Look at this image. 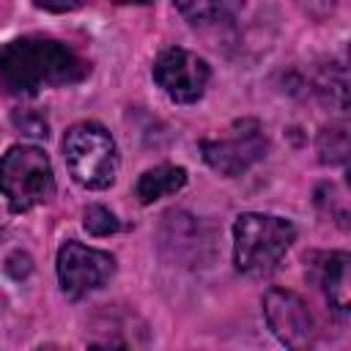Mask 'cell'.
Here are the masks:
<instances>
[{
    "mask_svg": "<svg viewBox=\"0 0 351 351\" xmlns=\"http://www.w3.org/2000/svg\"><path fill=\"white\" fill-rule=\"evenodd\" d=\"M90 63L69 44L47 36H22L0 44V85L11 93H38L85 80Z\"/></svg>",
    "mask_w": 351,
    "mask_h": 351,
    "instance_id": "1",
    "label": "cell"
},
{
    "mask_svg": "<svg viewBox=\"0 0 351 351\" xmlns=\"http://www.w3.org/2000/svg\"><path fill=\"white\" fill-rule=\"evenodd\" d=\"M296 228L274 214L247 211L233 222V263L247 277H269L291 250Z\"/></svg>",
    "mask_w": 351,
    "mask_h": 351,
    "instance_id": "2",
    "label": "cell"
},
{
    "mask_svg": "<svg viewBox=\"0 0 351 351\" xmlns=\"http://www.w3.org/2000/svg\"><path fill=\"white\" fill-rule=\"evenodd\" d=\"M63 159L71 178L85 189H107L118 173V148L112 134L93 121H82L63 134Z\"/></svg>",
    "mask_w": 351,
    "mask_h": 351,
    "instance_id": "3",
    "label": "cell"
},
{
    "mask_svg": "<svg viewBox=\"0 0 351 351\" xmlns=\"http://www.w3.org/2000/svg\"><path fill=\"white\" fill-rule=\"evenodd\" d=\"M0 192L11 211H30L55 195V176L47 154L38 145L16 143L0 156Z\"/></svg>",
    "mask_w": 351,
    "mask_h": 351,
    "instance_id": "4",
    "label": "cell"
},
{
    "mask_svg": "<svg viewBox=\"0 0 351 351\" xmlns=\"http://www.w3.org/2000/svg\"><path fill=\"white\" fill-rule=\"evenodd\" d=\"M266 145L269 143H266L263 126L255 118H241V121H233L225 129V134L203 140L200 151L211 170L233 178L250 170L255 162H261L266 156Z\"/></svg>",
    "mask_w": 351,
    "mask_h": 351,
    "instance_id": "5",
    "label": "cell"
},
{
    "mask_svg": "<svg viewBox=\"0 0 351 351\" xmlns=\"http://www.w3.org/2000/svg\"><path fill=\"white\" fill-rule=\"evenodd\" d=\"M115 274V258L104 250L85 247L82 241L69 239L58 250V282L69 299H80L101 288Z\"/></svg>",
    "mask_w": 351,
    "mask_h": 351,
    "instance_id": "6",
    "label": "cell"
},
{
    "mask_svg": "<svg viewBox=\"0 0 351 351\" xmlns=\"http://www.w3.org/2000/svg\"><path fill=\"white\" fill-rule=\"evenodd\" d=\"M154 80L170 101L192 104L206 93L211 69L200 55L181 47H167L154 60Z\"/></svg>",
    "mask_w": 351,
    "mask_h": 351,
    "instance_id": "7",
    "label": "cell"
},
{
    "mask_svg": "<svg viewBox=\"0 0 351 351\" xmlns=\"http://www.w3.org/2000/svg\"><path fill=\"white\" fill-rule=\"evenodd\" d=\"M263 315L274 337L288 348H304L313 340V315L302 296L285 288H269L263 293Z\"/></svg>",
    "mask_w": 351,
    "mask_h": 351,
    "instance_id": "8",
    "label": "cell"
},
{
    "mask_svg": "<svg viewBox=\"0 0 351 351\" xmlns=\"http://www.w3.org/2000/svg\"><path fill=\"white\" fill-rule=\"evenodd\" d=\"M348 266H351V258L348 252H315L310 255V269H313V277L326 299V304L337 313V315H346L348 313Z\"/></svg>",
    "mask_w": 351,
    "mask_h": 351,
    "instance_id": "9",
    "label": "cell"
},
{
    "mask_svg": "<svg viewBox=\"0 0 351 351\" xmlns=\"http://www.w3.org/2000/svg\"><path fill=\"white\" fill-rule=\"evenodd\" d=\"M184 184H186V170H184V167L159 165V167L145 170V173L137 178L134 195H137V200H140L143 206H151V203H156V200L165 197V195H176Z\"/></svg>",
    "mask_w": 351,
    "mask_h": 351,
    "instance_id": "10",
    "label": "cell"
},
{
    "mask_svg": "<svg viewBox=\"0 0 351 351\" xmlns=\"http://www.w3.org/2000/svg\"><path fill=\"white\" fill-rule=\"evenodd\" d=\"M173 3L184 14V19H189L192 25L225 22L244 8V0H173Z\"/></svg>",
    "mask_w": 351,
    "mask_h": 351,
    "instance_id": "11",
    "label": "cell"
},
{
    "mask_svg": "<svg viewBox=\"0 0 351 351\" xmlns=\"http://www.w3.org/2000/svg\"><path fill=\"white\" fill-rule=\"evenodd\" d=\"M315 151L324 165H346L351 143H348V126L346 123H329L315 137Z\"/></svg>",
    "mask_w": 351,
    "mask_h": 351,
    "instance_id": "12",
    "label": "cell"
},
{
    "mask_svg": "<svg viewBox=\"0 0 351 351\" xmlns=\"http://www.w3.org/2000/svg\"><path fill=\"white\" fill-rule=\"evenodd\" d=\"M315 93H321L324 101L329 104H337L340 110H346V96H348V80H346V71L337 66V69H326L318 80H315Z\"/></svg>",
    "mask_w": 351,
    "mask_h": 351,
    "instance_id": "13",
    "label": "cell"
},
{
    "mask_svg": "<svg viewBox=\"0 0 351 351\" xmlns=\"http://www.w3.org/2000/svg\"><path fill=\"white\" fill-rule=\"evenodd\" d=\"M82 225H85V230H88L90 236H110V233L121 230L118 217H115L110 208L99 206V203H93V206H88V208L82 211Z\"/></svg>",
    "mask_w": 351,
    "mask_h": 351,
    "instance_id": "14",
    "label": "cell"
},
{
    "mask_svg": "<svg viewBox=\"0 0 351 351\" xmlns=\"http://www.w3.org/2000/svg\"><path fill=\"white\" fill-rule=\"evenodd\" d=\"M14 126L22 129V132L30 134V137H47V134H49L47 118L38 115V112H33V110H22V112L16 110V112H14Z\"/></svg>",
    "mask_w": 351,
    "mask_h": 351,
    "instance_id": "15",
    "label": "cell"
},
{
    "mask_svg": "<svg viewBox=\"0 0 351 351\" xmlns=\"http://www.w3.org/2000/svg\"><path fill=\"white\" fill-rule=\"evenodd\" d=\"M30 269H33V258H30L27 252H14V255H8V261H5V274L14 277V280L27 277Z\"/></svg>",
    "mask_w": 351,
    "mask_h": 351,
    "instance_id": "16",
    "label": "cell"
},
{
    "mask_svg": "<svg viewBox=\"0 0 351 351\" xmlns=\"http://www.w3.org/2000/svg\"><path fill=\"white\" fill-rule=\"evenodd\" d=\"M90 0H36L38 8L52 11V14H66V11H77L82 5H88Z\"/></svg>",
    "mask_w": 351,
    "mask_h": 351,
    "instance_id": "17",
    "label": "cell"
}]
</instances>
